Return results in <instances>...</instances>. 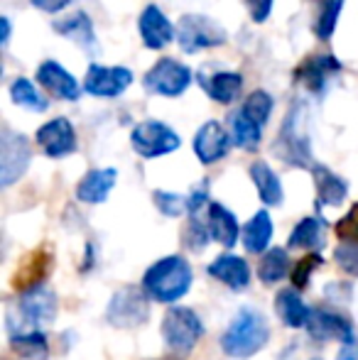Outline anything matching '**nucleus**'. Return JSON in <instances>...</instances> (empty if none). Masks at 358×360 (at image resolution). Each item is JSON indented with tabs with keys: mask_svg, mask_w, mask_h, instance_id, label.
<instances>
[{
	"mask_svg": "<svg viewBox=\"0 0 358 360\" xmlns=\"http://www.w3.org/2000/svg\"><path fill=\"white\" fill-rule=\"evenodd\" d=\"M339 358L341 360H358V343L354 341V343H349V346L341 348Z\"/></svg>",
	"mask_w": 358,
	"mask_h": 360,
	"instance_id": "obj_42",
	"label": "nucleus"
},
{
	"mask_svg": "<svg viewBox=\"0 0 358 360\" xmlns=\"http://www.w3.org/2000/svg\"><path fill=\"white\" fill-rule=\"evenodd\" d=\"M52 267V255L47 250H34L32 255H27V260L23 262V267L15 275V287L30 292L34 287H42V280L49 275Z\"/></svg>",
	"mask_w": 358,
	"mask_h": 360,
	"instance_id": "obj_24",
	"label": "nucleus"
},
{
	"mask_svg": "<svg viewBox=\"0 0 358 360\" xmlns=\"http://www.w3.org/2000/svg\"><path fill=\"white\" fill-rule=\"evenodd\" d=\"M133 84V72L125 67H101L91 64L87 79H84V91L98 98H115Z\"/></svg>",
	"mask_w": 358,
	"mask_h": 360,
	"instance_id": "obj_11",
	"label": "nucleus"
},
{
	"mask_svg": "<svg viewBox=\"0 0 358 360\" xmlns=\"http://www.w3.org/2000/svg\"><path fill=\"white\" fill-rule=\"evenodd\" d=\"M37 81L47 94L57 96L62 101H79L82 96V89H79V81L74 79L62 64L57 62H42L37 69Z\"/></svg>",
	"mask_w": 358,
	"mask_h": 360,
	"instance_id": "obj_17",
	"label": "nucleus"
},
{
	"mask_svg": "<svg viewBox=\"0 0 358 360\" xmlns=\"http://www.w3.org/2000/svg\"><path fill=\"white\" fill-rule=\"evenodd\" d=\"M10 348L25 360H47L49 358V343L42 331L13 336L10 338Z\"/></svg>",
	"mask_w": 358,
	"mask_h": 360,
	"instance_id": "obj_30",
	"label": "nucleus"
},
{
	"mask_svg": "<svg viewBox=\"0 0 358 360\" xmlns=\"http://www.w3.org/2000/svg\"><path fill=\"white\" fill-rule=\"evenodd\" d=\"M130 145L140 157L155 160V157H165L170 152L179 150L181 140L170 125L160 123V120H143L130 133Z\"/></svg>",
	"mask_w": 358,
	"mask_h": 360,
	"instance_id": "obj_8",
	"label": "nucleus"
},
{
	"mask_svg": "<svg viewBox=\"0 0 358 360\" xmlns=\"http://www.w3.org/2000/svg\"><path fill=\"white\" fill-rule=\"evenodd\" d=\"M307 331L317 341H339L344 346L354 343V326L346 316L331 311V309H312V316L307 321Z\"/></svg>",
	"mask_w": 358,
	"mask_h": 360,
	"instance_id": "obj_12",
	"label": "nucleus"
},
{
	"mask_svg": "<svg viewBox=\"0 0 358 360\" xmlns=\"http://www.w3.org/2000/svg\"><path fill=\"white\" fill-rule=\"evenodd\" d=\"M115 179H118V172L113 167L87 172V176L77 186V199L84 201V204H103L108 199L110 189L115 186Z\"/></svg>",
	"mask_w": 358,
	"mask_h": 360,
	"instance_id": "obj_20",
	"label": "nucleus"
},
{
	"mask_svg": "<svg viewBox=\"0 0 358 360\" xmlns=\"http://www.w3.org/2000/svg\"><path fill=\"white\" fill-rule=\"evenodd\" d=\"M32 152L25 135H18L13 130H5L0 140V184L10 186L27 172Z\"/></svg>",
	"mask_w": 358,
	"mask_h": 360,
	"instance_id": "obj_10",
	"label": "nucleus"
},
{
	"mask_svg": "<svg viewBox=\"0 0 358 360\" xmlns=\"http://www.w3.org/2000/svg\"><path fill=\"white\" fill-rule=\"evenodd\" d=\"M272 238V221L268 211H258L243 228V245L248 252H265Z\"/></svg>",
	"mask_w": 358,
	"mask_h": 360,
	"instance_id": "obj_27",
	"label": "nucleus"
},
{
	"mask_svg": "<svg viewBox=\"0 0 358 360\" xmlns=\"http://www.w3.org/2000/svg\"><path fill=\"white\" fill-rule=\"evenodd\" d=\"M334 260L349 277H358V243H339Z\"/></svg>",
	"mask_w": 358,
	"mask_h": 360,
	"instance_id": "obj_37",
	"label": "nucleus"
},
{
	"mask_svg": "<svg viewBox=\"0 0 358 360\" xmlns=\"http://www.w3.org/2000/svg\"><path fill=\"white\" fill-rule=\"evenodd\" d=\"M54 32H59L62 37L72 39L74 44L96 52V34H94V25H91L87 13H74L69 18L54 22Z\"/></svg>",
	"mask_w": 358,
	"mask_h": 360,
	"instance_id": "obj_23",
	"label": "nucleus"
},
{
	"mask_svg": "<svg viewBox=\"0 0 358 360\" xmlns=\"http://www.w3.org/2000/svg\"><path fill=\"white\" fill-rule=\"evenodd\" d=\"M250 179H253L255 189H258V196L263 204L268 206H280L285 194H282V184H280V176L270 169L268 162L258 160L250 165Z\"/></svg>",
	"mask_w": 358,
	"mask_h": 360,
	"instance_id": "obj_25",
	"label": "nucleus"
},
{
	"mask_svg": "<svg viewBox=\"0 0 358 360\" xmlns=\"http://www.w3.org/2000/svg\"><path fill=\"white\" fill-rule=\"evenodd\" d=\"M302 113L305 105H295L287 115V120L282 123L280 138L272 145L275 155L282 162L295 167H314L312 165V152H309V135L305 133V123H302Z\"/></svg>",
	"mask_w": 358,
	"mask_h": 360,
	"instance_id": "obj_5",
	"label": "nucleus"
},
{
	"mask_svg": "<svg viewBox=\"0 0 358 360\" xmlns=\"http://www.w3.org/2000/svg\"><path fill=\"white\" fill-rule=\"evenodd\" d=\"M191 280H194V275H191L189 262L179 255H167L148 267L143 277V292L153 302L174 304L189 292Z\"/></svg>",
	"mask_w": 358,
	"mask_h": 360,
	"instance_id": "obj_1",
	"label": "nucleus"
},
{
	"mask_svg": "<svg viewBox=\"0 0 358 360\" xmlns=\"http://www.w3.org/2000/svg\"><path fill=\"white\" fill-rule=\"evenodd\" d=\"M229 125H231V140H234L236 147L241 150H255L260 145V125L253 123L243 110H236V113L229 115Z\"/></svg>",
	"mask_w": 358,
	"mask_h": 360,
	"instance_id": "obj_29",
	"label": "nucleus"
},
{
	"mask_svg": "<svg viewBox=\"0 0 358 360\" xmlns=\"http://www.w3.org/2000/svg\"><path fill=\"white\" fill-rule=\"evenodd\" d=\"M231 145H234L231 133L216 120L204 123L194 135V155L199 157L201 165H214V162L224 160L229 155Z\"/></svg>",
	"mask_w": 358,
	"mask_h": 360,
	"instance_id": "obj_14",
	"label": "nucleus"
},
{
	"mask_svg": "<svg viewBox=\"0 0 358 360\" xmlns=\"http://www.w3.org/2000/svg\"><path fill=\"white\" fill-rule=\"evenodd\" d=\"M268 338L270 328L263 314L250 307H243L226 328L224 338H221V348H224V353L229 358L245 360L255 356L258 351H263Z\"/></svg>",
	"mask_w": 358,
	"mask_h": 360,
	"instance_id": "obj_2",
	"label": "nucleus"
},
{
	"mask_svg": "<svg viewBox=\"0 0 358 360\" xmlns=\"http://www.w3.org/2000/svg\"><path fill=\"white\" fill-rule=\"evenodd\" d=\"M189 84H191V69L170 57L158 59L143 79V86L148 94L165 96V98H177V96H181L189 89Z\"/></svg>",
	"mask_w": 358,
	"mask_h": 360,
	"instance_id": "obj_7",
	"label": "nucleus"
},
{
	"mask_svg": "<svg viewBox=\"0 0 358 360\" xmlns=\"http://www.w3.org/2000/svg\"><path fill=\"white\" fill-rule=\"evenodd\" d=\"M209 240H211V233H209L206 221H201L199 216H191L184 228V245L189 248L191 252H201Z\"/></svg>",
	"mask_w": 358,
	"mask_h": 360,
	"instance_id": "obj_36",
	"label": "nucleus"
},
{
	"mask_svg": "<svg viewBox=\"0 0 358 360\" xmlns=\"http://www.w3.org/2000/svg\"><path fill=\"white\" fill-rule=\"evenodd\" d=\"M287 270H290L287 250L285 248H272V250H268L263 255V260H260L258 277L265 282V285H275V282H280L282 277L287 275Z\"/></svg>",
	"mask_w": 358,
	"mask_h": 360,
	"instance_id": "obj_32",
	"label": "nucleus"
},
{
	"mask_svg": "<svg viewBox=\"0 0 358 360\" xmlns=\"http://www.w3.org/2000/svg\"><path fill=\"white\" fill-rule=\"evenodd\" d=\"M172 360H177V358H172Z\"/></svg>",
	"mask_w": 358,
	"mask_h": 360,
	"instance_id": "obj_44",
	"label": "nucleus"
},
{
	"mask_svg": "<svg viewBox=\"0 0 358 360\" xmlns=\"http://www.w3.org/2000/svg\"><path fill=\"white\" fill-rule=\"evenodd\" d=\"M312 176H314V189H317V201L319 206H339L349 194V186L339 174H334L331 169H326L324 165L312 167Z\"/></svg>",
	"mask_w": 358,
	"mask_h": 360,
	"instance_id": "obj_22",
	"label": "nucleus"
},
{
	"mask_svg": "<svg viewBox=\"0 0 358 360\" xmlns=\"http://www.w3.org/2000/svg\"><path fill=\"white\" fill-rule=\"evenodd\" d=\"M201 84H204L209 98H214L216 103L229 105L238 98L241 89H243V76L236 72H216L211 79L201 81Z\"/></svg>",
	"mask_w": 358,
	"mask_h": 360,
	"instance_id": "obj_26",
	"label": "nucleus"
},
{
	"mask_svg": "<svg viewBox=\"0 0 358 360\" xmlns=\"http://www.w3.org/2000/svg\"><path fill=\"white\" fill-rule=\"evenodd\" d=\"M324 233H326V223L319 216H307L290 233V248H305V250L321 248L324 245Z\"/></svg>",
	"mask_w": 358,
	"mask_h": 360,
	"instance_id": "obj_28",
	"label": "nucleus"
},
{
	"mask_svg": "<svg viewBox=\"0 0 358 360\" xmlns=\"http://www.w3.org/2000/svg\"><path fill=\"white\" fill-rule=\"evenodd\" d=\"M153 199H155V206L170 218L189 214V196L172 194V191H155Z\"/></svg>",
	"mask_w": 358,
	"mask_h": 360,
	"instance_id": "obj_35",
	"label": "nucleus"
},
{
	"mask_svg": "<svg viewBox=\"0 0 358 360\" xmlns=\"http://www.w3.org/2000/svg\"><path fill=\"white\" fill-rule=\"evenodd\" d=\"M275 311L287 328H305L312 316V309L302 302L300 289H295V287H287V289H280V292H277Z\"/></svg>",
	"mask_w": 358,
	"mask_h": 360,
	"instance_id": "obj_21",
	"label": "nucleus"
},
{
	"mask_svg": "<svg viewBox=\"0 0 358 360\" xmlns=\"http://www.w3.org/2000/svg\"><path fill=\"white\" fill-rule=\"evenodd\" d=\"M10 98H13L15 105H23V108H30L34 113H44L49 108V101L34 89L32 81L23 79V76L10 84Z\"/></svg>",
	"mask_w": 358,
	"mask_h": 360,
	"instance_id": "obj_31",
	"label": "nucleus"
},
{
	"mask_svg": "<svg viewBox=\"0 0 358 360\" xmlns=\"http://www.w3.org/2000/svg\"><path fill=\"white\" fill-rule=\"evenodd\" d=\"M209 275L214 277V280L224 282L226 287L236 289V292H241V289H245L250 285V267L248 262L243 260L241 255H231V252H226V255H219L214 262L209 265Z\"/></svg>",
	"mask_w": 358,
	"mask_h": 360,
	"instance_id": "obj_18",
	"label": "nucleus"
},
{
	"mask_svg": "<svg viewBox=\"0 0 358 360\" xmlns=\"http://www.w3.org/2000/svg\"><path fill=\"white\" fill-rule=\"evenodd\" d=\"M204 336L201 319L189 307H172L162 319V338L167 348L177 356H186L194 351L199 338Z\"/></svg>",
	"mask_w": 358,
	"mask_h": 360,
	"instance_id": "obj_4",
	"label": "nucleus"
},
{
	"mask_svg": "<svg viewBox=\"0 0 358 360\" xmlns=\"http://www.w3.org/2000/svg\"><path fill=\"white\" fill-rule=\"evenodd\" d=\"M241 110H243L253 123H258L260 128H263V125L270 120V113H272V96L263 89L253 91V94L243 101V108Z\"/></svg>",
	"mask_w": 358,
	"mask_h": 360,
	"instance_id": "obj_34",
	"label": "nucleus"
},
{
	"mask_svg": "<svg viewBox=\"0 0 358 360\" xmlns=\"http://www.w3.org/2000/svg\"><path fill=\"white\" fill-rule=\"evenodd\" d=\"M177 42L181 52L196 54L201 49L221 47L226 42V30L206 15H181L177 22Z\"/></svg>",
	"mask_w": 358,
	"mask_h": 360,
	"instance_id": "obj_6",
	"label": "nucleus"
},
{
	"mask_svg": "<svg viewBox=\"0 0 358 360\" xmlns=\"http://www.w3.org/2000/svg\"><path fill=\"white\" fill-rule=\"evenodd\" d=\"M319 265H321V257L317 255V252H312V255H305L302 260H297L295 270H292V285H295V289H305L307 282H309V277H312V272H314Z\"/></svg>",
	"mask_w": 358,
	"mask_h": 360,
	"instance_id": "obj_38",
	"label": "nucleus"
},
{
	"mask_svg": "<svg viewBox=\"0 0 358 360\" xmlns=\"http://www.w3.org/2000/svg\"><path fill=\"white\" fill-rule=\"evenodd\" d=\"M243 3H245V8H248L250 20L260 25V22H265V20L270 18L272 3H275V0H243Z\"/></svg>",
	"mask_w": 358,
	"mask_h": 360,
	"instance_id": "obj_40",
	"label": "nucleus"
},
{
	"mask_svg": "<svg viewBox=\"0 0 358 360\" xmlns=\"http://www.w3.org/2000/svg\"><path fill=\"white\" fill-rule=\"evenodd\" d=\"M206 226H209V233H211V240H216L219 245L224 248H234L236 240H238V218L231 214L224 204H216L211 201L206 206Z\"/></svg>",
	"mask_w": 358,
	"mask_h": 360,
	"instance_id": "obj_19",
	"label": "nucleus"
},
{
	"mask_svg": "<svg viewBox=\"0 0 358 360\" xmlns=\"http://www.w3.org/2000/svg\"><path fill=\"white\" fill-rule=\"evenodd\" d=\"M57 314V297L49 287H34L23 292L18 307L8 311V328L13 336L39 331L42 323H49Z\"/></svg>",
	"mask_w": 358,
	"mask_h": 360,
	"instance_id": "obj_3",
	"label": "nucleus"
},
{
	"mask_svg": "<svg viewBox=\"0 0 358 360\" xmlns=\"http://www.w3.org/2000/svg\"><path fill=\"white\" fill-rule=\"evenodd\" d=\"M34 140H37L39 150L47 157H52V160L67 157L77 150V133H74V125L67 118H54L49 123H44L37 130Z\"/></svg>",
	"mask_w": 358,
	"mask_h": 360,
	"instance_id": "obj_13",
	"label": "nucleus"
},
{
	"mask_svg": "<svg viewBox=\"0 0 358 360\" xmlns=\"http://www.w3.org/2000/svg\"><path fill=\"white\" fill-rule=\"evenodd\" d=\"M334 231L341 238V243H358V204L336 223Z\"/></svg>",
	"mask_w": 358,
	"mask_h": 360,
	"instance_id": "obj_39",
	"label": "nucleus"
},
{
	"mask_svg": "<svg viewBox=\"0 0 358 360\" xmlns=\"http://www.w3.org/2000/svg\"><path fill=\"white\" fill-rule=\"evenodd\" d=\"M341 8L344 0H324L319 8V15L314 20V34L319 39H331V34L336 32V22H339Z\"/></svg>",
	"mask_w": 358,
	"mask_h": 360,
	"instance_id": "obj_33",
	"label": "nucleus"
},
{
	"mask_svg": "<svg viewBox=\"0 0 358 360\" xmlns=\"http://www.w3.org/2000/svg\"><path fill=\"white\" fill-rule=\"evenodd\" d=\"M37 10H44V13H59V10L67 8L72 0H30Z\"/></svg>",
	"mask_w": 358,
	"mask_h": 360,
	"instance_id": "obj_41",
	"label": "nucleus"
},
{
	"mask_svg": "<svg viewBox=\"0 0 358 360\" xmlns=\"http://www.w3.org/2000/svg\"><path fill=\"white\" fill-rule=\"evenodd\" d=\"M8 39H10V20L3 18V47L8 44Z\"/></svg>",
	"mask_w": 358,
	"mask_h": 360,
	"instance_id": "obj_43",
	"label": "nucleus"
},
{
	"mask_svg": "<svg viewBox=\"0 0 358 360\" xmlns=\"http://www.w3.org/2000/svg\"><path fill=\"white\" fill-rule=\"evenodd\" d=\"M150 316V304H148V294L138 292L135 287H123L113 294L108 304V319L110 326L118 328H135L140 323H145Z\"/></svg>",
	"mask_w": 358,
	"mask_h": 360,
	"instance_id": "obj_9",
	"label": "nucleus"
},
{
	"mask_svg": "<svg viewBox=\"0 0 358 360\" xmlns=\"http://www.w3.org/2000/svg\"><path fill=\"white\" fill-rule=\"evenodd\" d=\"M138 27H140V37H143V44L148 49H165L174 37H177V30L172 27L165 13L158 8V5H148L143 10L138 20Z\"/></svg>",
	"mask_w": 358,
	"mask_h": 360,
	"instance_id": "obj_15",
	"label": "nucleus"
},
{
	"mask_svg": "<svg viewBox=\"0 0 358 360\" xmlns=\"http://www.w3.org/2000/svg\"><path fill=\"white\" fill-rule=\"evenodd\" d=\"M336 72H341V62L334 54H329V52L312 54V57L302 59L300 67L295 69V81H300L302 86H307L309 91L319 94V91L324 89L326 79Z\"/></svg>",
	"mask_w": 358,
	"mask_h": 360,
	"instance_id": "obj_16",
	"label": "nucleus"
}]
</instances>
